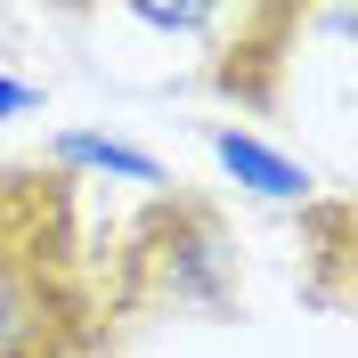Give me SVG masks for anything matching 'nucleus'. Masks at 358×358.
Here are the masks:
<instances>
[{"instance_id":"nucleus-2","label":"nucleus","mask_w":358,"mask_h":358,"mask_svg":"<svg viewBox=\"0 0 358 358\" xmlns=\"http://www.w3.org/2000/svg\"><path fill=\"white\" fill-rule=\"evenodd\" d=\"M114 310H147V301H179V310H228L236 293V252L228 228L203 196H163L147 203L122 236V252L106 261Z\"/></svg>"},{"instance_id":"nucleus-1","label":"nucleus","mask_w":358,"mask_h":358,"mask_svg":"<svg viewBox=\"0 0 358 358\" xmlns=\"http://www.w3.org/2000/svg\"><path fill=\"white\" fill-rule=\"evenodd\" d=\"M106 252L66 163H0V358H106Z\"/></svg>"},{"instance_id":"nucleus-3","label":"nucleus","mask_w":358,"mask_h":358,"mask_svg":"<svg viewBox=\"0 0 358 358\" xmlns=\"http://www.w3.org/2000/svg\"><path fill=\"white\" fill-rule=\"evenodd\" d=\"M220 155L236 163L245 179H261V196H310V179L293 171V163H277V155H261L252 138H220Z\"/></svg>"}]
</instances>
